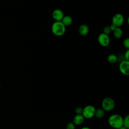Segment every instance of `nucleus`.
Masks as SVG:
<instances>
[{
    "mask_svg": "<svg viewBox=\"0 0 129 129\" xmlns=\"http://www.w3.org/2000/svg\"><path fill=\"white\" fill-rule=\"evenodd\" d=\"M123 118L118 114H113L109 117L108 122L110 126L115 129H117L123 126Z\"/></svg>",
    "mask_w": 129,
    "mask_h": 129,
    "instance_id": "nucleus-1",
    "label": "nucleus"
},
{
    "mask_svg": "<svg viewBox=\"0 0 129 129\" xmlns=\"http://www.w3.org/2000/svg\"><path fill=\"white\" fill-rule=\"evenodd\" d=\"M66 26L61 21H55L51 26V31L54 35L61 36L66 32Z\"/></svg>",
    "mask_w": 129,
    "mask_h": 129,
    "instance_id": "nucleus-2",
    "label": "nucleus"
},
{
    "mask_svg": "<svg viewBox=\"0 0 129 129\" xmlns=\"http://www.w3.org/2000/svg\"><path fill=\"white\" fill-rule=\"evenodd\" d=\"M102 108L105 111H110L112 110L115 107V102L114 100L110 97H106L104 98L101 103Z\"/></svg>",
    "mask_w": 129,
    "mask_h": 129,
    "instance_id": "nucleus-3",
    "label": "nucleus"
},
{
    "mask_svg": "<svg viewBox=\"0 0 129 129\" xmlns=\"http://www.w3.org/2000/svg\"><path fill=\"white\" fill-rule=\"evenodd\" d=\"M96 108L92 105H88L83 108L82 115L84 118L90 119L94 116L95 111Z\"/></svg>",
    "mask_w": 129,
    "mask_h": 129,
    "instance_id": "nucleus-4",
    "label": "nucleus"
},
{
    "mask_svg": "<svg viewBox=\"0 0 129 129\" xmlns=\"http://www.w3.org/2000/svg\"><path fill=\"white\" fill-rule=\"evenodd\" d=\"M98 41L100 45L103 47H106L110 43V38L108 35L102 33L98 36Z\"/></svg>",
    "mask_w": 129,
    "mask_h": 129,
    "instance_id": "nucleus-5",
    "label": "nucleus"
},
{
    "mask_svg": "<svg viewBox=\"0 0 129 129\" xmlns=\"http://www.w3.org/2000/svg\"><path fill=\"white\" fill-rule=\"evenodd\" d=\"M119 70L120 72L125 76L129 75V61L124 60L122 61L119 65Z\"/></svg>",
    "mask_w": 129,
    "mask_h": 129,
    "instance_id": "nucleus-6",
    "label": "nucleus"
},
{
    "mask_svg": "<svg viewBox=\"0 0 129 129\" xmlns=\"http://www.w3.org/2000/svg\"><path fill=\"white\" fill-rule=\"evenodd\" d=\"M123 17L119 13L115 14L112 17V24L114 25L116 27H120L123 23Z\"/></svg>",
    "mask_w": 129,
    "mask_h": 129,
    "instance_id": "nucleus-7",
    "label": "nucleus"
},
{
    "mask_svg": "<svg viewBox=\"0 0 129 129\" xmlns=\"http://www.w3.org/2000/svg\"><path fill=\"white\" fill-rule=\"evenodd\" d=\"M52 16L55 21H61L64 17L63 13L60 9L54 10L52 12Z\"/></svg>",
    "mask_w": 129,
    "mask_h": 129,
    "instance_id": "nucleus-8",
    "label": "nucleus"
},
{
    "mask_svg": "<svg viewBox=\"0 0 129 129\" xmlns=\"http://www.w3.org/2000/svg\"><path fill=\"white\" fill-rule=\"evenodd\" d=\"M89 31V28L88 25L86 24L81 25L79 28V34L83 36H86L88 34Z\"/></svg>",
    "mask_w": 129,
    "mask_h": 129,
    "instance_id": "nucleus-9",
    "label": "nucleus"
},
{
    "mask_svg": "<svg viewBox=\"0 0 129 129\" xmlns=\"http://www.w3.org/2000/svg\"><path fill=\"white\" fill-rule=\"evenodd\" d=\"M84 119L85 118L82 114H76L73 118V123L75 125H81L84 122Z\"/></svg>",
    "mask_w": 129,
    "mask_h": 129,
    "instance_id": "nucleus-10",
    "label": "nucleus"
},
{
    "mask_svg": "<svg viewBox=\"0 0 129 129\" xmlns=\"http://www.w3.org/2000/svg\"><path fill=\"white\" fill-rule=\"evenodd\" d=\"M61 22L66 27L71 25L73 22V20L71 17L69 16H65L63 17Z\"/></svg>",
    "mask_w": 129,
    "mask_h": 129,
    "instance_id": "nucleus-11",
    "label": "nucleus"
},
{
    "mask_svg": "<svg viewBox=\"0 0 129 129\" xmlns=\"http://www.w3.org/2000/svg\"><path fill=\"white\" fill-rule=\"evenodd\" d=\"M105 111L101 108H99L95 109L94 116L98 118H101L105 115Z\"/></svg>",
    "mask_w": 129,
    "mask_h": 129,
    "instance_id": "nucleus-12",
    "label": "nucleus"
},
{
    "mask_svg": "<svg viewBox=\"0 0 129 129\" xmlns=\"http://www.w3.org/2000/svg\"><path fill=\"white\" fill-rule=\"evenodd\" d=\"M113 33H114V36H115V38H120L123 34L122 31L120 27H117L114 31H113Z\"/></svg>",
    "mask_w": 129,
    "mask_h": 129,
    "instance_id": "nucleus-13",
    "label": "nucleus"
},
{
    "mask_svg": "<svg viewBox=\"0 0 129 129\" xmlns=\"http://www.w3.org/2000/svg\"><path fill=\"white\" fill-rule=\"evenodd\" d=\"M123 126L127 129L129 128V115L128 114L123 118Z\"/></svg>",
    "mask_w": 129,
    "mask_h": 129,
    "instance_id": "nucleus-14",
    "label": "nucleus"
},
{
    "mask_svg": "<svg viewBox=\"0 0 129 129\" xmlns=\"http://www.w3.org/2000/svg\"><path fill=\"white\" fill-rule=\"evenodd\" d=\"M117 56L113 54H110L108 56L107 60L110 63H114L117 60Z\"/></svg>",
    "mask_w": 129,
    "mask_h": 129,
    "instance_id": "nucleus-15",
    "label": "nucleus"
},
{
    "mask_svg": "<svg viewBox=\"0 0 129 129\" xmlns=\"http://www.w3.org/2000/svg\"><path fill=\"white\" fill-rule=\"evenodd\" d=\"M66 129H75V125L72 122H70L66 125Z\"/></svg>",
    "mask_w": 129,
    "mask_h": 129,
    "instance_id": "nucleus-16",
    "label": "nucleus"
},
{
    "mask_svg": "<svg viewBox=\"0 0 129 129\" xmlns=\"http://www.w3.org/2000/svg\"><path fill=\"white\" fill-rule=\"evenodd\" d=\"M111 30L110 29V26H105L104 28H103V32L104 33L106 34H107L108 35L110 32H111Z\"/></svg>",
    "mask_w": 129,
    "mask_h": 129,
    "instance_id": "nucleus-17",
    "label": "nucleus"
},
{
    "mask_svg": "<svg viewBox=\"0 0 129 129\" xmlns=\"http://www.w3.org/2000/svg\"><path fill=\"white\" fill-rule=\"evenodd\" d=\"M123 45L125 48L127 49L129 48V38H127L124 40L123 42Z\"/></svg>",
    "mask_w": 129,
    "mask_h": 129,
    "instance_id": "nucleus-18",
    "label": "nucleus"
},
{
    "mask_svg": "<svg viewBox=\"0 0 129 129\" xmlns=\"http://www.w3.org/2000/svg\"><path fill=\"white\" fill-rule=\"evenodd\" d=\"M75 113L76 114H82L83 111V108L81 107H77L75 109Z\"/></svg>",
    "mask_w": 129,
    "mask_h": 129,
    "instance_id": "nucleus-19",
    "label": "nucleus"
},
{
    "mask_svg": "<svg viewBox=\"0 0 129 129\" xmlns=\"http://www.w3.org/2000/svg\"><path fill=\"white\" fill-rule=\"evenodd\" d=\"M124 57H125V60H128V57H129V50H127L125 54H124Z\"/></svg>",
    "mask_w": 129,
    "mask_h": 129,
    "instance_id": "nucleus-20",
    "label": "nucleus"
},
{
    "mask_svg": "<svg viewBox=\"0 0 129 129\" xmlns=\"http://www.w3.org/2000/svg\"><path fill=\"white\" fill-rule=\"evenodd\" d=\"M110 29H111V31H114L117 27L114 25H113V24H111L110 26Z\"/></svg>",
    "mask_w": 129,
    "mask_h": 129,
    "instance_id": "nucleus-21",
    "label": "nucleus"
},
{
    "mask_svg": "<svg viewBox=\"0 0 129 129\" xmlns=\"http://www.w3.org/2000/svg\"><path fill=\"white\" fill-rule=\"evenodd\" d=\"M81 129H91V128L88 126H84V127H82Z\"/></svg>",
    "mask_w": 129,
    "mask_h": 129,
    "instance_id": "nucleus-22",
    "label": "nucleus"
},
{
    "mask_svg": "<svg viewBox=\"0 0 129 129\" xmlns=\"http://www.w3.org/2000/svg\"><path fill=\"white\" fill-rule=\"evenodd\" d=\"M117 129H127V128H126L124 126H121V127H119V128H117Z\"/></svg>",
    "mask_w": 129,
    "mask_h": 129,
    "instance_id": "nucleus-23",
    "label": "nucleus"
},
{
    "mask_svg": "<svg viewBox=\"0 0 129 129\" xmlns=\"http://www.w3.org/2000/svg\"><path fill=\"white\" fill-rule=\"evenodd\" d=\"M1 84H0V89H1Z\"/></svg>",
    "mask_w": 129,
    "mask_h": 129,
    "instance_id": "nucleus-24",
    "label": "nucleus"
}]
</instances>
